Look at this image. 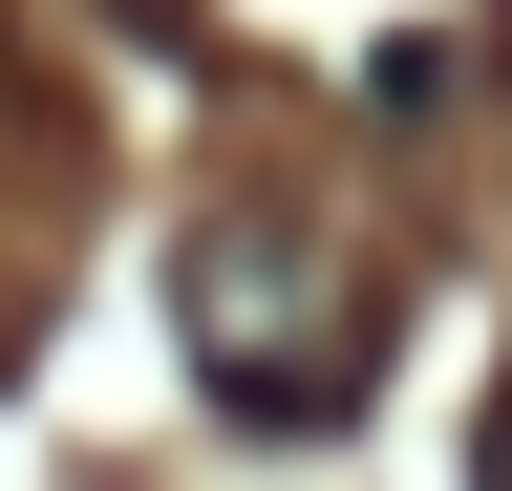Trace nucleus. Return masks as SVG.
<instances>
[{
	"mask_svg": "<svg viewBox=\"0 0 512 491\" xmlns=\"http://www.w3.org/2000/svg\"><path fill=\"white\" fill-rule=\"evenodd\" d=\"M171 321H192V385H214L235 427H278V449L384 385V278H363L299 193H214V214H192Z\"/></svg>",
	"mask_w": 512,
	"mask_h": 491,
	"instance_id": "nucleus-1",
	"label": "nucleus"
},
{
	"mask_svg": "<svg viewBox=\"0 0 512 491\" xmlns=\"http://www.w3.org/2000/svg\"><path fill=\"white\" fill-rule=\"evenodd\" d=\"M470 491H512V385H491V470H470Z\"/></svg>",
	"mask_w": 512,
	"mask_h": 491,
	"instance_id": "nucleus-2",
	"label": "nucleus"
}]
</instances>
